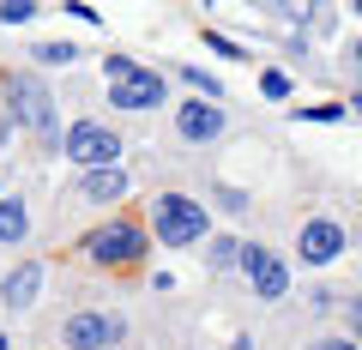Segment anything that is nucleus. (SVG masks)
<instances>
[{
	"mask_svg": "<svg viewBox=\"0 0 362 350\" xmlns=\"http://www.w3.org/2000/svg\"><path fill=\"white\" fill-rule=\"evenodd\" d=\"M151 235L163 247H194V242H206L211 235V211H206V199H194V194H157L151 199Z\"/></svg>",
	"mask_w": 362,
	"mask_h": 350,
	"instance_id": "f257e3e1",
	"label": "nucleus"
},
{
	"mask_svg": "<svg viewBox=\"0 0 362 350\" xmlns=\"http://www.w3.org/2000/svg\"><path fill=\"white\" fill-rule=\"evenodd\" d=\"M6 109H13V121L25 133H42V139H54V97L49 85H42L37 73H6Z\"/></svg>",
	"mask_w": 362,
	"mask_h": 350,
	"instance_id": "f03ea898",
	"label": "nucleus"
},
{
	"mask_svg": "<svg viewBox=\"0 0 362 350\" xmlns=\"http://www.w3.org/2000/svg\"><path fill=\"white\" fill-rule=\"evenodd\" d=\"M145 242H151V230H139L133 218H109L103 230L85 235V259L90 266H133V259H145Z\"/></svg>",
	"mask_w": 362,
	"mask_h": 350,
	"instance_id": "7ed1b4c3",
	"label": "nucleus"
},
{
	"mask_svg": "<svg viewBox=\"0 0 362 350\" xmlns=\"http://www.w3.org/2000/svg\"><path fill=\"white\" fill-rule=\"evenodd\" d=\"M61 145H66V163H78L85 175L90 169H115L121 163V133L103 127V121H73Z\"/></svg>",
	"mask_w": 362,
	"mask_h": 350,
	"instance_id": "20e7f679",
	"label": "nucleus"
},
{
	"mask_svg": "<svg viewBox=\"0 0 362 350\" xmlns=\"http://www.w3.org/2000/svg\"><path fill=\"white\" fill-rule=\"evenodd\" d=\"M115 338H121V320L109 308H78V314H66V326H61L66 350H109Z\"/></svg>",
	"mask_w": 362,
	"mask_h": 350,
	"instance_id": "39448f33",
	"label": "nucleus"
},
{
	"mask_svg": "<svg viewBox=\"0 0 362 350\" xmlns=\"http://www.w3.org/2000/svg\"><path fill=\"white\" fill-rule=\"evenodd\" d=\"M344 247H350V235H344L338 218H308L296 230V259H302V266H332Z\"/></svg>",
	"mask_w": 362,
	"mask_h": 350,
	"instance_id": "423d86ee",
	"label": "nucleus"
},
{
	"mask_svg": "<svg viewBox=\"0 0 362 350\" xmlns=\"http://www.w3.org/2000/svg\"><path fill=\"white\" fill-rule=\"evenodd\" d=\"M109 103L127 109V115H133V109H157V103H163V73L133 61L121 78H109Z\"/></svg>",
	"mask_w": 362,
	"mask_h": 350,
	"instance_id": "0eeeda50",
	"label": "nucleus"
},
{
	"mask_svg": "<svg viewBox=\"0 0 362 350\" xmlns=\"http://www.w3.org/2000/svg\"><path fill=\"white\" fill-rule=\"evenodd\" d=\"M242 278L254 284L259 302H284V290H290V266L272 254V247H259V242L242 247Z\"/></svg>",
	"mask_w": 362,
	"mask_h": 350,
	"instance_id": "6e6552de",
	"label": "nucleus"
},
{
	"mask_svg": "<svg viewBox=\"0 0 362 350\" xmlns=\"http://www.w3.org/2000/svg\"><path fill=\"white\" fill-rule=\"evenodd\" d=\"M223 127H230V121H223V109L206 103V97H194V103H181V109H175V133H181L187 145H211V139H223Z\"/></svg>",
	"mask_w": 362,
	"mask_h": 350,
	"instance_id": "1a4fd4ad",
	"label": "nucleus"
},
{
	"mask_svg": "<svg viewBox=\"0 0 362 350\" xmlns=\"http://www.w3.org/2000/svg\"><path fill=\"white\" fill-rule=\"evenodd\" d=\"M37 290H42V259H18L13 272L0 278V302L6 308H37Z\"/></svg>",
	"mask_w": 362,
	"mask_h": 350,
	"instance_id": "9d476101",
	"label": "nucleus"
},
{
	"mask_svg": "<svg viewBox=\"0 0 362 350\" xmlns=\"http://www.w3.org/2000/svg\"><path fill=\"white\" fill-rule=\"evenodd\" d=\"M127 187H133V175L127 169H90L85 175V199H97V206H115V199H127Z\"/></svg>",
	"mask_w": 362,
	"mask_h": 350,
	"instance_id": "9b49d317",
	"label": "nucleus"
},
{
	"mask_svg": "<svg viewBox=\"0 0 362 350\" xmlns=\"http://www.w3.org/2000/svg\"><path fill=\"white\" fill-rule=\"evenodd\" d=\"M30 235V211H25V199H0V247H13V242H25Z\"/></svg>",
	"mask_w": 362,
	"mask_h": 350,
	"instance_id": "f8f14e48",
	"label": "nucleus"
},
{
	"mask_svg": "<svg viewBox=\"0 0 362 350\" xmlns=\"http://www.w3.org/2000/svg\"><path fill=\"white\" fill-rule=\"evenodd\" d=\"M206 266L211 272H235V266H242V242H235V235H211L206 242Z\"/></svg>",
	"mask_w": 362,
	"mask_h": 350,
	"instance_id": "ddd939ff",
	"label": "nucleus"
},
{
	"mask_svg": "<svg viewBox=\"0 0 362 350\" xmlns=\"http://www.w3.org/2000/svg\"><path fill=\"white\" fill-rule=\"evenodd\" d=\"M181 78H187V85H194L199 97H206V103H223V85L206 73V66H181Z\"/></svg>",
	"mask_w": 362,
	"mask_h": 350,
	"instance_id": "4468645a",
	"label": "nucleus"
},
{
	"mask_svg": "<svg viewBox=\"0 0 362 350\" xmlns=\"http://www.w3.org/2000/svg\"><path fill=\"white\" fill-rule=\"evenodd\" d=\"M296 115H302V121H314V127H326V121H344L350 109H344V103H308V109H296Z\"/></svg>",
	"mask_w": 362,
	"mask_h": 350,
	"instance_id": "2eb2a0df",
	"label": "nucleus"
},
{
	"mask_svg": "<svg viewBox=\"0 0 362 350\" xmlns=\"http://www.w3.org/2000/svg\"><path fill=\"white\" fill-rule=\"evenodd\" d=\"M30 18H37L30 0H0V25H30Z\"/></svg>",
	"mask_w": 362,
	"mask_h": 350,
	"instance_id": "dca6fc26",
	"label": "nucleus"
},
{
	"mask_svg": "<svg viewBox=\"0 0 362 350\" xmlns=\"http://www.w3.org/2000/svg\"><path fill=\"white\" fill-rule=\"evenodd\" d=\"M73 42H37V61H49V66H66V61H73Z\"/></svg>",
	"mask_w": 362,
	"mask_h": 350,
	"instance_id": "f3484780",
	"label": "nucleus"
},
{
	"mask_svg": "<svg viewBox=\"0 0 362 350\" xmlns=\"http://www.w3.org/2000/svg\"><path fill=\"white\" fill-rule=\"evenodd\" d=\"M206 49H218V54H230V61H242V42H230V37H218V30H206Z\"/></svg>",
	"mask_w": 362,
	"mask_h": 350,
	"instance_id": "a211bd4d",
	"label": "nucleus"
},
{
	"mask_svg": "<svg viewBox=\"0 0 362 350\" xmlns=\"http://www.w3.org/2000/svg\"><path fill=\"white\" fill-rule=\"evenodd\" d=\"M259 91L278 103V97H290V78H284V73H266V78H259Z\"/></svg>",
	"mask_w": 362,
	"mask_h": 350,
	"instance_id": "6ab92c4d",
	"label": "nucleus"
},
{
	"mask_svg": "<svg viewBox=\"0 0 362 350\" xmlns=\"http://www.w3.org/2000/svg\"><path fill=\"white\" fill-rule=\"evenodd\" d=\"M66 18H85V25H103V18H97V6H85V0H73V6H66Z\"/></svg>",
	"mask_w": 362,
	"mask_h": 350,
	"instance_id": "aec40b11",
	"label": "nucleus"
},
{
	"mask_svg": "<svg viewBox=\"0 0 362 350\" xmlns=\"http://www.w3.org/2000/svg\"><path fill=\"white\" fill-rule=\"evenodd\" d=\"M314 350H362V344H356V338H320Z\"/></svg>",
	"mask_w": 362,
	"mask_h": 350,
	"instance_id": "412c9836",
	"label": "nucleus"
},
{
	"mask_svg": "<svg viewBox=\"0 0 362 350\" xmlns=\"http://www.w3.org/2000/svg\"><path fill=\"white\" fill-rule=\"evenodd\" d=\"M350 338H356V344H362V296L350 302Z\"/></svg>",
	"mask_w": 362,
	"mask_h": 350,
	"instance_id": "4be33fe9",
	"label": "nucleus"
},
{
	"mask_svg": "<svg viewBox=\"0 0 362 350\" xmlns=\"http://www.w3.org/2000/svg\"><path fill=\"white\" fill-rule=\"evenodd\" d=\"M350 66H356V73H362V37L350 42Z\"/></svg>",
	"mask_w": 362,
	"mask_h": 350,
	"instance_id": "5701e85b",
	"label": "nucleus"
},
{
	"mask_svg": "<svg viewBox=\"0 0 362 350\" xmlns=\"http://www.w3.org/2000/svg\"><path fill=\"white\" fill-rule=\"evenodd\" d=\"M350 115H356V121H362V97H350Z\"/></svg>",
	"mask_w": 362,
	"mask_h": 350,
	"instance_id": "b1692460",
	"label": "nucleus"
},
{
	"mask_svg": "<svg viewBox=\"0 0 362 350\" xmlns=\"http://www.w3.org/2000/svg\"><path fill=\"white\" fill-rule=\"evenodd\" d=\"M350 18H362V0H350Z\"/></svg>",
	"mask_w": 362,
	"mask_h": 350,
	"instance_id": "393cba45",
	"label": "nucleus"
},
{
	"mask_svg": "<svg viewBox=\"0 0 362 350\" xmlns=\"http://www.w3.org/2000/svg\"><path fill=\"white\" fill-rule=\"evenodd\" d=\"M0 350H13V338H6V332H0Z\"/></svg>",
	"mask_w": 362,
	"mask_h": 350,
	"instance_id": "a878e982",
	"label": "nucleus"
},
{
	"mask_svg": "<svg viewBox=\"0 0 362 350\" xmlns=\"http://www.w3.org/2000/svg\"><path fill=\"white\" fill-rule=\"evenodd\" d=\"M0 199H6V194H0Z\"/></svg>",
	"mask_w": 362,
	"mask_h": 350,
	"instance_id": "bb28decb",
	"label": "nucleus"
},
{
	"mask_svg": "<svg viewBox=\"0 0 362 350\" xmlns=\"http://www.w3.org/2000/svg\"><path fill=\"white\" fill-rule=\"evenodd\" d=\"M308 350H314V344H308Z\"/></svg>",
	"mask_w": 362,
	"mask_h": 350,
	"instance_id": "cd10ccee",
	"label": "nucleus"
}]
</instances>
